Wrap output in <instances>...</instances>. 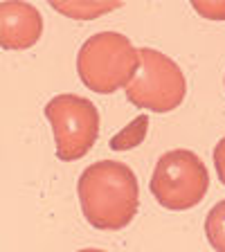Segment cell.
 <instances>
[{
  "instance_id": "cell-1",
  "label": "cell",
  "mask_w": 225,
  "mask_h": 252,
  "mask_svg": "<svg viewBox=\"0 0 225 252\" xmlns=\"http://www.w3.org/2000/svg\"><path fill=\"white\" fill-rule=\"evenodd\" d=\"M77 194L86 220L97 230H122L140 207L135 173L117 160H99L86 167L79 176Z\"/></svg>"
},
{
  "instance_id": "cell-2",
  "label": "cell",
  "mask_w": 225,
  "mask_h": 252,
  "mask_svg": "<svg viewBox=\"0 0 225 252\" xmlns=\"http://www.w3.org/2000/svg\"><path fill=\"white\" fill-rule=\"evenodd\" d=\"M140 68V54L131 38L120 32H97L79 47L77 72L86 88L110 94L133 81Z\"/></svg>"
},
{
  "instance_id": "cell-3",
  "label": "cell",
  "mask_w": 225,
  "mask_h": 252,
  "mask_svg": "<svg viewBox=\"0 0 225 252\" xmlns=\"http://www.w3.org/2000/svg\"><path fill=\"white\" fill-rule=\"evenodd\" d=\"M210 173L189 149H173L160 156L151 176V194L167 210H192L207 194Z\"/></svg>"
},
{
  "instance_id": "cell-4",
  "label": "cell",
  "mask_w": 225,
  "mask_h": 252,
  "mask_svg": "<svg viewBox=\"0 0 225 252\" xmlns=\"http://www.w3.org/2000/svg\"><path fill=\"white\" fill-rule=\"evenodd\" d=\"M137 54H140V68L133 81L126 86L129 101L137 108L153 113L176 110L187 93V81L180 65L153 47H142Z\"/></svg>"
},
{
  "instance_id": "cell-5",
  "label": "cell",
  "mask_w": 225,
  "mask_h": 252,
  "mask_svg": "<svg viewBox=\"0 0 225 252\" xmlns=\"http://www.w3.org/2000/svg\"><path fill=\"white\" fill-rule=\"evenodd\" d=\"M45 117L57 142V158L72 162L93 149L99 135V110L86 97L72 93L57 94L45 104Z\"/></svg>"
},
{
  "instance_id": "cell-6",
  "label": "cell",
  "mask_w": 225,
  "mask_h": 252,
  "mask_svg": "<svg viewBox=\"0 0 225 252\" xmlns=\"http://www.w3.org/2000/svg\"><path fill=\"white\" fill-rule=\"evenodd\" d=\"M43 18L30 2L0 5V45L5 50H27L41 38Z\"/></svg>"
},
{
  "instance_id": "cell-7",
  "label": "cell",
  "mask_w": 225,
  "mask_h": 252,
  "mask_svg": "<svg viewBox=\"0 0 225 252\" xmlns=\"http://www.w3.org/2000/svg\"><path fill=\"white\" fill-rule=\"evenodd\" d=\"M120 5L122 2H117V0H113V2H63V0H54L52 2L54 9L74 18V21H93L97 16L117 9Z\"/></svg>"
},
{
  "instance_id": "cell-8",
  "label": "cell",
  "mask_w": 225,
  "mask_h": 252,
  "mask_svg": "<svg viewBox=\"0 0 225 252\" xmlns=\"http://www.w3.org/2000/svg\"><path fill=\"white\" fill-rule=\"evenodd\" d=\"M205 234L216 252H225V200H219L205 219Z\"/></svg>"
},
{
  "instance_id": "cell-9",
  "label": "cell",
  "mask_w": 225,
  "mask_h": 252,
  "mask_svg": "<svg viewBox=\"0 0 225 252\" xmlns=\"http://www.w3.org/2000/svg\"><path fill=\"white\" fill-rule=\"evenodd\" d=\"M147 126H149L147 115L135 117L126 128H122V133H117V135L110 140V149H115V151H129V149L137 147V144L144 140V135H147Z\"/></svg>"
},
{
  "instance_id": "cell-10",
  "label": "cell",
  "mask_w": 225,
  "mask_h": 252,
  "mask_svg": "<svg viewBox=\"0 0 225 252\" xmlns=\"http://www.w3.org/2000/svg\"><path fill=\"white\" fill-rule=\"evenodd\" d=\"M192 7L207 21H225V0H194Z\"/></svg>"
},
{
  "instance_id": "cell-11",
  "label": "cell",
  "mask_w": 225,
  "mask_h": 252,
  "mask_svg": "<svg viewBox=\"0 0 225 252\" xmlns=\"http://www.w3.org/2000/svg\"><path fill=\"white\" fill-rule=\"evenodd\" d=\"M214 164H216L219 180L225 185V137H221L219 144L214 147Z\"/></svg>"
},
{
  "instance_id": "cell-12",
  "label": "cell",
  "mask_w": 225,
  "mask_h": 252,
  "mask_svg": "<svg viewBox=\"0 0 225 252\" xmlns=\"http://www.w3.org/2000/svg\"><path fill=\"white\" fill-rule=\"evenodd\" d=\"M77 252H106V250H97V248H86V250H77Z\"/></svg>"
}]
</instances>
